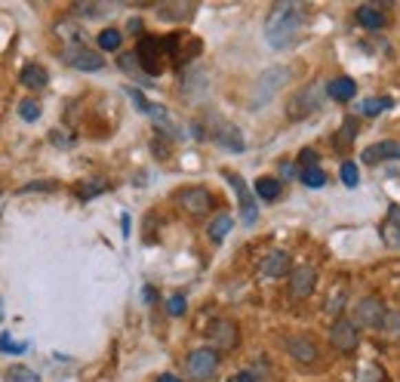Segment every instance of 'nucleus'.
<instances>
[{
  "label": "nucleus",
  "instance_id": "nucleus-3",
  "mask_svg": "<svg viewBox=\"0 0 400 382\" xmlns=\"http://www.w3.org/2000/svg\"><path fill=\"white\" fill-rule=\"evenodd\" d=\"M290 81V68H268L262 71V77L255 81V93H253V108L268 105L274 96L280 93V87Z\"/></svg>",
  "mask_w": 400,
  "mask_h": 382
},
{
  "label": "nucleus",
  "instance_id": "nucleus-10",
  "mask_svg": "<svg viewBox=\"0 0 400 382\" xmlns=\"http://www.w3.org/2000/svg\"><path fill=\"white\" fill-rule=\"evenodd\" d=\"M179 203L191 216H207L209 210H213V194H209L207 188H188L179 194Z\"/></svg>",
  "mask_w": 400,
  "mask_h": 382
},
{
  "label": "nucleus",
  "instance_id": "nucleus-2",
  "mask_svg": "<svg viewBox=\"0 0 400 382\" xmlns=\"http://www.w3.org/2000/svg\"><path fill=\"white\" fill-rule=\"evenodd\" d=\"M59 59H62L68 68H74V71H102L105 68L102 52L93 50V47H83V43H68Z\"/></svg>",
  "mask_w": 400,
  "mask_h": 382
},
{
  "label": "nucleus",
  "instance_id": "nucleus-11",
  "mask_svg": "<svg viewBox=\"0 0 400 382\" xmlns=\"http://www.w3.org/2000/svg\"><path fill=\"white\" fill-rule=\"evenodd\" d=\"M213 139L228 151H244V136L238 133V127L225 123L222 117H213Z\"/></svg>",
  "mask_w": 400,
  "mask_h": 382
},
{
  "label": "nucleus",
  "instance_id": "nucleus-19",
  "mask_svg": "<svg viewBox=\"0 0 400 382\" xmlns=\"http://www.w3.org/2000/svg\"><path fill=\"white\" fill-rule=\"evenodd\" d=\"M326 93L336 99V102H351V99L357 96V83H354L351 77H333V81L326 83Z\"/></svg>",
  "mask_w": 400,
  "mask_h": 382
},
{
  "label": "nucleus",
  "instance_id": "nucleus-38",
  "mask_svg": "<svg viewBox=\"0 0 400 382\" xmlns=\"http://www.w3.org/2000/svg\"><path fill=\"white\" fill-rule=\"evenodd\" d=\"M280 173H284L286 179H293V176H296V167H293V163H284V167H280Z\"/></svg>",
  "mask_w": 400,
  "mask_h": 382
},
{
  "label": "nucleus",
  "instance_id": "nucleus-25",
  "mask_svg": "<svg viewBox=\"0 0 400 382\" xmlns=\"http://www.w3.org/2000/svg\"><path fill=\"white\" fill-rule=\"evenodd\" d=\"M117 65H120V68L127 71V74H136V77H139L142 71H145V68H142V62H139V56H136V52H120Z\"/></svg>",
  "mask_w": 400,
  "mask_h": 382
},
{
  "label": "nucleus",
  "instance_id": "nucleus-15",
  "mask_svg": "<svg viewBox=\"0 0 400 382\" xmlns=\"http://www.w3.org/2000/svg\"><path fill=\"white\" fill-rule=\"evenodd\" d=\"M360 161H364L366 167H372V163H379V161H400V145L397 142H376V145H370V148H364Z\"/></svg>",
  "mask_w": 400,
  "mask_h": 382
},
{
  "label": "nucleus",
  "instance_id": "nucleus-24",
  "mask_svg": "<svg viewBox=\"0 0 400 382\" xmlns=\"http://www.w3.org/2000/svg\"><path fill=\"white\" fill-rule=\"evenodd\" d=\"M3 379L6 382H41V376L34 370H28V367H10Z\"/></svg>",
  "mask_w": 400,
  "mask_h": 382
},
{
  "label": "nucleus",
  "instance_id": "nucleus-29",
  "mask_svg": "<svg viewBox=\"0 0 400 382\" xmlns=\"http://www.w3.org/2000/svg\"><path fill=\"white\" fill-rule=\"evenodd\" d=\"M385 108H391V99H366V102H360V114H366V117L379 114Z\"/></svg>",
  "mask_w": 400,
  "mask_h": 382
},
{
  "label": "nucleus",
  "instance_id": "nucleus-16",
  "mask_svg": "<svg viewBox=\"0 0 400 382\" xmlns=\"http://www.w3.org/2000/svg\"><path fill=\"white\" fill-rule=\"evenodd\" d=\"M379 234H382V241L388 243V247L400 250V203H391L388 207V216H385Z\"/></svg>",
  "mask_w": 400,
  "mask_h": 382
},
{
  "label": "nucleus",
  "instance_id": "nucleus-7",
  "mask_svg": "<svg viewBox=\"0 0 400 382\" xmlns=\"http://www.w3.org/2000/svg\"><path fill=\"white\" fill-rule=\"evenodd\" d=\"M320 105H324L320 87H305V90H299V93L290 99V105H286V114H290L293 121H302V117H308L311 111H317Z\"/></svg>",
  "mask_w": 400,
  "mask_h": 382
},
{
  "label": "nucleus",
  "instance_id": "nucleus-26",
  "mask_svg": "<svg viewBox=\"0 0 400 382\" xmlns=\"http://www.w3.org/2000/svg\"><path fill=\"white\" fill-rule=\"evenodd\" d=\"M302 182H305L308 188H324L326 185V176H324V170L320 167H311V170H302Z\"/></svg>",
  "mask_w": 400,
  "mask_h": 382
},
{
  "label": "nucleus",
  "instance_id": "nucleus-32",
  "mask_svg": "<svg viewBox=\"0 0 400 382\" xmlns=\"http://www.w3.org/2000/svg\"><path fill=\"white\" fill-rule=\"evenodd\" d=\"M25 342H16V339H10V333L6 336H0V352H16V354H22L25 352Z\"/></svg>",
  "mask_w": 400,
  "mask_h": 382
},
{
  "label": "nucleus",
  "instance_id": "nucleus-20",
  "mask_svg": "<svg viewBox=\"0 0 400 382\" xmlns=\"http://www.w3.org/2000/svg\"><path fill=\"white\" fill-rule=\"evenodd\" d=\"M357 22L364 25V28H370V31H376V28H382L385 25V12L379 10V6H357Z\"/></svg>",
  "mask_w": 400,
  "mask_h": 382
},
{
  "label": "nucleus",
  "instance_id": "nucleus-33",
  "mask_svg": "<svg viewBox=\"0 0 400 382\" xmlns=\"http://www.w3.org/2000/svg\"><path fill=\"white\" fill-rule=\"evenodd\" d=\"M129 99H133V105H136V108H139V111H145V114H151V102H148V99L139 93V90H129Z\"/></svg>",
  "mask_w": 400,
  "mask_h": 382
},
{
  "label": "nucleus",
  "instance_id": "nucleus-12",
  "mask_svg": "<svg viewBox=\"0 0 400 382\" xmlns=\"http://www.w3.org/2000/svg\"><path fill=\"white\" fill-rule=\"evenodd\" d=\"M314 281H317V274H314L311 265H296L290 272V293L296 296V299H305V296H311Z\"/></svg>",
  "mask_w": 400,
  "mask_h": 382
},
{
  "label": "nucleus",
  "instance_id": "nucleus-35",
  "mask_svg": "<svg viewBox=\"0 0 400 382\" xmlns=\"http://www.w3.org/2000/svg\"><path fill=\"white\" fill-rule=\"evenodd\" d=\"M185 312V299H182V296H173V299H169V314H182Z\"/></svg>",
  "mask_w": 400,
  "mask_h": 382
},
{
  "label": "nucleus",
  "instance_id": "nucleus-39",
  "mask_svg": "<svg viewBox=\"0 0 400 382\" xmlns=\"http://www.w3.org/2000/svg\"><path fill=\"white\" fill-rule=\"evenodd\" d=\"M157 382H182V379L173 376V373H160V376H157Z\"/></svg>",
  "mask_w": 400,
  "mask_h": 382
},
{
  "label": "nucleus",
  "instance_id": "nucleus-23",
  "mask_svg": "<svg viewBox=\"0 0 400 382\" xmlns=\"http://www.w3.org/2000/svg\"><path fill=\"white\" fill-rule=\"evenodd\" d=\"M231 225H234L231 213H219L213 222H209V241H215V243H219V241L225 238L228 232H231Z\"/></svg>",
  "mask_w": 400,
  "mask_h": 382
},
{
  "label": "nucleus",
  "instance_id": "nucleus-1",
  "mask_svg": "<svg viewBox=\"0 0 400 382\" xmlns=\"http://www.w3.org/2000/svg\"><path fill=\"white\" fill-rule=\"evenodd\" d=\"M302 25H305V6L284 0V3H274L271 12H268L265 37H268V43H271L274 50H286V47L296 43Z\"/></svg>",
  "mask_w": 400,
  "mask_h": 382
},
{
  "label": "nucleus",
  "instance_id": "nucleus-28",
  "mask_svg": "<svg viewBox=\"0 0 400 382\" xmlns=\"http://www.w3.org/2000/svg\"><path fill=\"white\" fill-rule=\"evenodd\" d=\"M354 133H357V121L348 117V121H345V127L336 133V145H339V148H348L351 139H354Z\"/></svg>",
  "mask_w": 400,
  "mask_h": 382
},
{
  "label": "nucleus",
  "instance_id": "nucleus-9",
  "mask_svg": "<svg viewBox=\"0 0 400 382\" xmlns=\"http://www.w3.org/2000/svg\"><path fill=\"white\" fill-rule=\"evenodd\" d=\"M354 321L360 327H382L385 324V302L376 296H366L354 305Z\"/></svg>",
  "mask_w": 400,
  "mask_h": 382
},
{
  "label": "nucleus",
  "instance_id": "nucleus-30",
  "mask_svg": "<svg viewBox=\"0 0 400 382\" xmlns=\"http://www.w3.org/2000/svg\"><path fill=\"white\" fill-rule=\"evenodd\" d=\"M342 182H345V185H348V188L357 185V182H360L357 163H351V161H345V163H342Z\"/></svg>",
  "mask_w": 400,
  "mask_h": 382
},
{
  "label": "nucleus",
  "instance_id": "nucleus-8",
  "mask_svg": "<svg viewBox=\"0 0 400 382\" xmlns=\"http://www.w3.org/2000/svg\"><path fill=\"white\" fill-rule=\"evenodd\" d=\"M357 342H360V333H357V324L354 321H336V324L330 327V345L336 348V352H342V354H348L357 348Z\"/></svg>",
  "mask_w": 400,
  "mask_h": 382
},
{
  "label": "nucleus",
  "instance_id": "nucleus-17",
  "mask_svg": "<svg viewBox=\"0 0 400 382\" xmlns=\"http://www.w3.org/2000/svg\"><path fill=\"white\" fill-rule=\"evenodd\" d=\"M259 272L265 274V278H284L286 272H293V265H290V256L286 253H268L265 259H262V265H259Z\"/></svg>",
  "mask_w": 400,
  "mask_h": 382
},
{
  "label": "nucleus",
  "instance_id": "nucleus-6",
  "mask_svg": "<svg viewBox=\"0 0 400 382\" xmlns=\"http://www.w3.org/2000/svg\"><path fill=\"white\" fill-rule=\"evenodd\" d=\"M185 367H188V376H194V379H213L215 376V367H219V354L213 352V348H198V352H191L188 354V361H185Z\"/></svg>",
  "mask_w": 400,
  "mask_h": 382
},
{
  "label": "nucleus",
  "instance_id": "nucleus-14",
  "mask_svg": "<svg viewBox=\"0 0 400 382\" xmlns=\"http://www.w3.org/2000/svg\"><path fill=\"white\" fill-rule=\"evenodd\" d=\"M209 342L219 348H234L238 345V327H234V321L228 318H219L213 327H209Z\"/></svg>",
  "mask_w": 400,
  "mask_h": 382
},
{
  "label": "nucleus",
  "instance_id": "nucleus-34",
  "mask_svg": "<svg viewBox=\"0 0 400 382\" xmlns=\"http://www.w3.org/2000/svg\"><path fill=\"white\" fill-rule=\"evenodd\" d=\"M299 163H302L305 170L317 167V154H314V151H302V154H299Z\"/></svg>",
  "mask_w": 400,
  "mask_h": 382
},
{
  "label": "nucleus",
  "instance_id": "nucleus-5",
  "mask_svg": "<svg viewBox=\"0 0 400 382\" xmlns=\"http://www.w3.org/2000/svg\"><path fill=\"white\" fill-rule=\"evenodd\" d=\"M225 179L231 182V188L238 191V203H240V219H244V225H255V219H259V207H255V197L250 185L244 182V176L231 173V170H225Z\"/></svg>",
  "mask_w": 400,
  "mask_h": 382
},
{
  "label": "nucleus",
  "instance_id": "nucleus-40",
  "mask_svg": "<svg viewBox=\"0 0 400 382\" xmlns=\"http://www.w3.org/2000/svg\"><path fill=\"white\" fill-rule=\"evenodd\" d=\"M0 318H3V305H0Z\"/></svg>",
  "mask_w": 400,
  "mask_h": 382
},
{
  "label": "nucleus",
  "instance_id": "nucleus-27",
  "mask_svg": "<svg viewBox=\"0 0 400 382\" xmlns=\"http://www.w3.org/2000/svg\"><path fill=\"white\" fill-rule=\"evenodd\" d=\"M99 47L108 50V52H114L117 47H120V31H117V28H105V31H99Z\"/></svg>",
  "mask_w": 400,
  "mask_h": 382
},
{
  "label": "nucleus",
  "instance_id": "nucleus-36",
  "mask_svg": "<svg viewBox=\"0 0 400 382\" xmlns=\"http://www.w3.org/2000/svg\"><path fill=\"white\" fill-rule=\"evenodd\" d=\"M228 382H259V376H255L253 370H244V373H238V376H231Z\"/></svg>",
  "mask_w": 400,
  "mask_h": 382
},
{
  "label": "nucleus",
  "instance_id": "nucleus-18",
  "mask_svg": "<svg viewBox=\"0 0 400 382\" xmlns=\"http://www.w3.org/2000/svg\"><path fill=\"white\" fill-rule=\"evenodd\" d=\"M194 10H198L194 3H160L157 6V16L163 22H188L194 16Z\"/></svg>",
  "mask_w": 400,
  "mask_h": 382
},
{
  "label": "nucleus",
  "instance_id": "nucleus-31",
  "mask_svg": "<svg viewBox=\"0 0 400 382\" xmlns=\"http://www.w3.org/2000/svg\"><path fill=\"white\" fill-rule=\"evenodd\" d=\"M19 114H22L25 121H37V117H41V105L31 102V99H28V102L19 105Z\"/></svg>",
  "mask_w": 400,
  "mask_h": 382
},
{
  "label": "nucleus",
  "instance_id": "nucleus-37",
  "mask_svg": "<svg viewBox=\"0 0 400 382\" xmlns=\"http://www.w3.org/2000/svg\"><path fill=\"white\" fill-rule=\"evenodd\" d=\"M129 31H133V34H139L142 31V19H129V25H127Z\"/></svg>",
  "mask_w": 400,
  "mask_h": 382
},
{
  "label": "nucleus",
  "instance_id": "nucleus-22",
  "mask_svg": "<svg viewBox=\"0 0 400 382\" xmlns=\"http://www.w3.org/2000/svg\"><path fill=\"white\" fill-rule=\"evenodd\" d=\"M280 179H271V176H262L259 182H255V194L262 197V201H277L280 197Z\"/></svg>",
  "mask_w": 400,
  "mask_h": 382
},
{
  "label": "nucleus",
  "instance_id": "nucleus-4",
  "mask_svg": "<svg viewBox=\"0 0 400 382\" xmlns=\"http://www.w3.org/2000/svg\"><path fill=\"white\" fill-rule=\"evenodd\" d=\"M136 56H139L142 68H145V74H160L163 65H167V47H163V37H142L139 47H136Z\"/></svg>",
  "mask_w": 400,
  "mask_h": 382
},
{
  "label": "nucleus",
  "instance_id": "nucleus-21",
  "mask_svg": "<svg viewBox=\"0 0 400 382\" xmlns=\"http://www.w3.org/2000/svg\"><path fill=\"white\" fill-rule=\"evenodd\" d=\"M22 83L28 90H43L50 83V74L41 68V65H25V71H22Z\"/></svg>",
  "mask_w": 400,
  "mask_h": 382
},
{
  "label": "nucleus",
  "instance_id": "nucleus-13",
  "mask_svg": "<svg viewBox=\"0 0 400 382\" xmlns=\"http://www.w3.org/2000/svg\"><path fill=\"white\" fill-rule=\"evenodd\" d=\"M286 354H293V358L299 361V364H314L317 361V345H314L308 336H290V339L284 342Z\"/></svg>",
  "mask_w": 400,
  "mask_h": 382
}]
</instances>
